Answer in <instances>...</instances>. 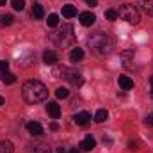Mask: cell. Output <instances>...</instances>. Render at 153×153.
<instances>
[{"label":"cell","mask_w":153,"mask_h":153,"mask_svg":"<svg viewBox=\"0 0 153 153\" xmlns=\"http://www.w3.org/2000/svg\"><path fill=\"white\" fill-rule=\"evenodd\" d=\"M94 22H96V16L93 14V13H82L80 14V23L84 25V27H91V25H94Z\"/></svg>","instance_id":"obj_10"},{"label":"cell","mask_w":153,"mask_h":153,"mask_svg":"<svg viewBox=\"0 0 153 153\" xmlns=\"http://www.w3.org/2000/svg\"><path fill=\"white\" fill-rule=\"evenodd\" d=\"M117 84H119V87H123L125 91H130V89L134 87V80H132L130 76H126V75L119 76V78H117Z\"/></svg>","instance_id":"obj_13"},{"label":"cell","mask_w":153,"mask_h":153,"mask_svg":"<svg viewBox=\"0 0 153 153\" xmlns=\"http://www.w3.org/2000/svg\"><path fill=\"white\" fill-rule=\"evenodd\" d=\"M32 16H34L36 20H41V18L45 16V9H43V5H41L39 2H36V4L32 5Z\"/></svg>","instance_id":"obj_18"},{"label":"cell","mask_w":153,"mask_h":153,"mask_svg":"<svg viewBox=\"0 0 153 153\" xmlns=\"http://www.w3.org/2000/svg\"><path fill=\"white\" fill-rule=\"evenodd\" d=\"M128 146H130V150H137V143H135V141H130Z\"/></svg>","instance_id":"obj_31"},{"label":"cell","mask_w":153,"mask_h":153,"mask_svg":"<svg viewBox=\"0 0 153 153\" xmlns=\"http://www.w3.org/2000/svg\"><path fill=\"white\" fill-rule=\"evenodd\" d=\"M46 112L52 116L53 119H57V117L61 116V107L57 105V102H48V105H46Z\"/></svg>","instance_id":"obj_11"},{"label":"cell","mask_w":153,"mask_h":153,"mask_svg":"<svg viewBox=\"0 0 153 153\" xmlns=\"http://www.w3.org/2000/svg\"><path fill=\"white\" fill-rule=\"evenodd\" d=\"M5 4H7V0H0V7H2V5H5Z\"/></svg>","instance_id":"obj_35"},{"label":"cell","mask_w":153,"mask_h":153,"mask_svg":"<svg viewBox=\"0 0 153 153\" xmlns=\"http://www.w3.org/2000/svg\"><path fill=\"white\" fill-rule=\"evenodd\" d=\"M27 130H29V134H30L32 137H39V135H43V126L39 125L38 121H30V123H27Z\"/></svg>","instance_id":"obj_8"},{"label":"cell","mask_w":153,"mask_h":153,"mask_svg":"<svg viewBox=\"0 0 153 153\" xmlns=\"http://www.w3.org/2000/svg\"><path fill=\"white\" fill-rule=\"evenodd\" d=\"M22 96L27 103H39V102H45L46 96H48V89L45 84H41L39 80H27L23 85H22Z\"/></svg>","instance_id":"obj_1"},{"label":"cell","mask_w":153,"mask_h":153,"mask_svg":"<svg viewBox=\"0 0 153 153\" xmlns=\"http://www.w3.org/2000/svg\"><path fill=\"white\" fill-rule=\"evenodd\" d=\"M139 5L143 7V11L146 14L153 16V0H139Z\"/></svg>","instance_id":"obj_17"},{"label":"cell","mask_w":153,"mask_h":153,"mask_svg":"<svg viewBox=\"0 0 153 153\" xmlns=\"http://www.w3.org/2000/svg\"><path fill=\"white\" fill-rule=\"evenodd\" d=\"M105 18H107L109 22H116V20H117V11H114V9H107V11H105Z\"/></svg>","instance_id":"obj_24"},{"label":"cell","mask_w":153,"mask_h":153,"mask_svg":"<svg viewBox=\"0 0 153 153\" xmlns=\"http://www.w3.org/2000/svg\"><path fill=\"white\" fill-rule=\"evenodd\" d=\"M46 23H48V27H57V23H59V16H57V14H50L48 20H46Z\"/></svg>","instance_id":"obj_26"},{"label":"cell","mask_w":153,"mask_h":153,"mask_svg":"<svg viewBox=\"0 0 153 153\" xmlns=\"http://www.w3.org/2000/svg\"><path fill=\"white\" fill-rule=\"evenodd\" d=\"M0 153H14V144L11 141H0Z\"/></svg>","instance_id":"obj_16"},{"label":"cell","mask_w":153,"mask_h":153,"mask_svg":"<svg viewBox=\"0 0 153 153\" xmlns=\"http://www.w3.org/2000/svg\"><path fill=\"white\" fill-rule=\"evenodd\" d=\"M73 121H75L76 125L84 126V125H87V123L91 121V114H89V112H78V114L73 116Z\"/></svg>","instance_id":"obj_12"},{"label":"cell","mask_w":153,"mask_h":153,"mask_svg":"<svg viewBox=\"0 0 153 153\" xmlns=\"http://www.w3.org/2000/svg\"><path fill=\"white\" fill-rule=\"evenodd\" d=\"M13 20H14L13 14H2V16H0V25H4V27H5V25H11Z\"/></svg>","instance_id":"obj_23"},{"label":"cell","mask_w":153,"mask_h":153,"mask_svg":"<svg viewBox=\"0 0 153 153\" xmlns=\"http://www.w3.org/2000/svg\"><path fill=\"white\" fill-rule=\"evenodd\" d=\"M9 70V62L7 61H0V73H5Z\"/></svg>","instance_id":"obj_27"},{"label":"cell","mask_w":153,"mask_h":153,"mask_svg":"<svg viewBox=\"0 0 153 153\" xmlns=\"http://www.w3.org/2000/svg\"><path fill=\"white\" fill-rule=\"evenodd\" d=\"M82 59H84V50L82 48H73L70 52V61L71 62H80Z\"/></svg>","instance_id":"obj_15"},{"label":"cell","mask_w":153,"mask_h":153,"mask_svg":"<svg viewBox=\"0 0 153 153\" xmlns=\"http://www.w3.org/2000/svg\"><path fill=\"white\" fill-rule=\"evenodd\" d=\"M121 59H123V66H125V68H132L130 62H134V50L123 52V53H121Z\"/></svg>","instance_id":"obj_14"},{"label":"cell","mask_w":153,"mask_h":153,"mask_svg":"<svg viewBox=\"0 0 153 153\" xmlns=\"http://www.w3.org/2000/svg\"><path fill=\"white\" fill-rule=\"evenodd\" d=\"M55 96L61 98V100H64V98L70 96V91H68L66 87H57V89H55Z\"/></svg>","instance_id":"obj_22"},{"label":"cell","mask_w":153,"mask_h":153,"mask_svg":"<svg viewBox=\"0 0 153 153\" xmlns=\"http://www.w3.org/2000/svg\"><path fill=\"white\" fill-rule=\"evenodd\" d=\"M29 153H52V150H50L48 143H45V141H36V143H32V144L29 146Z\"/></svg>","instance_id":"obj_6"},{"label":"cell","mask_w":153,"mask_h":153,"mask_svg":"<svg viewBox=\"0 0 153 153\" xmlns=\"http://www.w3.org/2000/svg\"><path fill=\"white\" fill-rule=\"evenodd\" d=\"M107 117H109V111H107V109H100V111L94 114V121H96V123H103Z\"/></svg>","instance_id":"obj_21"},{"label":"cell","mask_w":153,"mask_h":153,"mask_svg":"<svg viewBox=\"0 0 153 153\" xmlns=\"http://www.w3.org/2000/svg\"><path fill=\"white\" fill-rule=\"evenodd\" d=\"M0 80H2L5 85H11V84H14V82H16V76L13 75V73H9V71H5V73H2Z\"/></svg>","instance_id":"obj_20"},{"label":"cell","mask_w":153,"mask_h":153,"mask_svg":"<svg viewBox=\"0 0 153 153\" xmlns=\"http://www.w3.org/2000/svg\"><path fill=\"white\" fill-rule=\"evenodd\" d=\"M53 76L55 78H64L68 80L71 85L75 87H80L84 84V76L80 75L76 70H71V68H66V66H55L53 68Z\"/></svg>","instance_id":"obj_3"},{"label":"cell","mask_w":153,"mask_h":153,"mask_svg":"<svg viewBox=\"0 0 153 153\" xmlns=\"http://www.w3.org/2000/svg\"><path fill=\"white\" fill-rule=\"evenodd\" d=\"M146 125L153 126V112H152V114H148V116H146Z\"/></svg>","instance_id":"obj_28"},{"label":"cell","mask_w":153,"mask_h":153,"mask_svg":"<svg viewBox=\"0 0 153 153\" xmlns=\"http://www.w3.org/2000/svg\"><path fill=\"white\" fill-rule=\"evenodd\" d=\"M150 91H152V96H153V76L150 78Z\"/></svg>","instance_id":"obj_32"},{"label":"cell","mask_w":153,"mask_h":153,"mask_svg":"<svg viewBox=\"0 0 153 153\" xmlns=\"http://www.w3.org/2000/svg\"><path fill=\"white\" fill-rule=\"evenodd\" d=\"M57 153H78V152H76V150H70V152H68L66 148H59V150H57Z\"/></svg>","instance_id":"obj_29"},{"label":"cell","mask_w":153,"mask_h":153,"mask_svg":"<svg viewBox=\"0 0 153 153\" xmlns=\"http://www.w3.org/2000/svg\"><path fill=\"white\" fill-rule=\"evenodd\" d=\"M4 103H5V100H4V96H0V107H2Z\"/></svg>","instance_id":"obj_34"},{"label":"cell","mask_w":153,"mask_h":153,"mask_svg":"<svg viewBox=\"0 0 153 153\" xmlns=\"http://www.w3.org/2000/svg\"><path fill=\"white\" fill-rule=\"evenodd\" d=\"M94 146H96V141H94L93 135L84 137V141L80 143V150H82V152H91V150H94Z\"/></svg>","instance_id":"obj_9"},{"label":"cell","mask_w":153,"mask_h":153,"mask_svg":"<svg viewBox=\"0 0 153 153\" xmlns=\"http://www.w3.org/2000/svg\"><path fill=\"white\" fill-rule=\"evenodd\" d=\"M87 45H89V48H91L96 55H107V53H111V50H112V46H114L111 36H109V34H103V32H94V34H91V36L87 38Z\"/></svg>","instance_id":"obj_2"},{"label":"cell","mask_w":153,"mask_h":153,"mask_svg":"<svg viewBox=\"0 0 153 153\" xmlns=\"http://www.w3.org/2000/svg\"><path fill=\"white\" fill-rule=\"evenodd\" d=\"M43 62L48 64V66H55V64L59 62V53L53 52V50H46V52L43 53Z\"/></svg>","instance_id":"obj_7"},{"label":"cell","mask_w":153,"mask_h":153,"mask_svg":"<svg viewBox=\"0 0 153 153\" xmlns=\"http://www.w3.org/2000/svg\"><path fill=\"white\" fill-rule=\"evenodd\" d=\"M87 2V5H91V7H96L98 5V0H85Z\"/></svg>","instance_id":"obj_30"},{"label":"cell","mask_w":153,"mask_h":153,"mask_svg":"<svg viewBox=\"0 0 153 153\" xmlns=\"http://www.w3.org/2000/svg\"><path fill=\"white\" fill-rule=\"evenodd\" d=\"M11 4H13V9H16V11L25 9V0H11Z\"/></svg>","instance_id":"obj_25"},{"label":"cell","mask_w":153,"mask_h":153,"mask_svg":"<svg viewBox=\"0 0 153 153\" xmlns=\"http://www.w3.org/2000/svg\"><path fill=\"white\" fill-rule=\"evenodd\" d=\"M117 16H119L121 20H125L126 23H130V25H135V23H139V20H141V14H139L137 7L132 5V4H123V5L119 7V11H117Z\"/></svg>","instance_id":"obj_5"},{"label":"cell","mask_w":153,"mask_h":153,"mask_svg":"<svg viewBox=\"0 0 153 153\" xmlns=\"http://www.w3.org/2000/svg\"><path fill=\"white\" fill-rule=\"evenodd\" d=\"M50 128H52V130H57V128H59V125H57V123H52V125H50Z\"/></svg>","instance_id":"obj_33"},{"label":"cell","mask_w":153,"mask_h":153,"mask_svg":"<svg viewBox=\"0 0 153 153\" xmlns=\"http://www.w3.org/2000/svg\"><path fill=\"white\" fill-rule=\"evenodd\" d=\"M62 16H64V18H73V16H76V7L71 5V4L64 5V7H62Z\"/></svg>","instance_id":"obj_19"},{"label":"cell","mask_w":153,"mask_h":153,"mask_svg":"<svg viewBox=\"0 0 153 153\" xmlns=\"http://www.w3.org/2000/svg\"><path fill=\"white\" fill-rule=\"evenodd\" d=\"M52 39L57 43V45H61V46H70V45H73L75 43V34H73V27L70 25V23H66V25H62L53 36Z\"/></svg>","instance_id":"obj_4"}]
</instances>
